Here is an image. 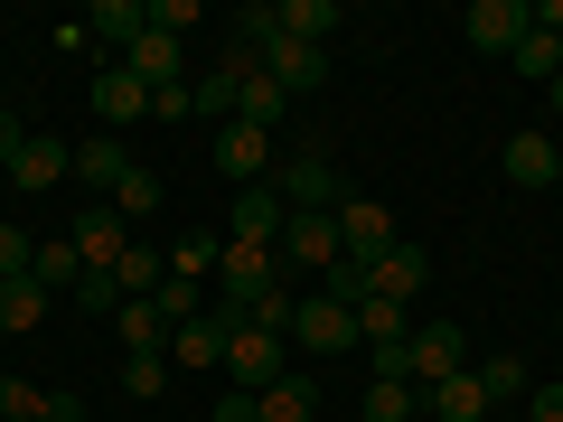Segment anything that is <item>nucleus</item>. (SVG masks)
I'll use <instances>...</instances> for the list:
<instances>
[{"label":"nucleus","instance_id":"nucleus-1","mask_svg":"<svg viewBox=\"0 0 563 422\" xmlns=\"http://www.w3.org/2000/svg\"><path fill=\"white\" fill-rule=\"evenodd\" d=\"M273 281H282V254H273V244H225V254H217V310H235V320H244Z\"/></svg>","mask_w":563,"mask_h":422},{"label":"nucleus","instance_id":"nucleus-2","mask_svg":"<svg viewBox=\"0 0 563 422\" xmlns=\"http://www.w3.org/2000/svg\"><path fill=\"white\" fill-rule=\"evenodd\" d=\"M526 29H536V0H470L461 10V38L479 47V57H517Z\"/></svg>","mask_w":563,"mask_h":422},{"label":"nucleus","instance_id":"nucleus-3","mask_svg":"<svg viewBox=\"0 0 563 422\" xmlns=\"http://www.w3.org/2000/svg\"><path fill=\"white\" fill-rule=\"evenodd\" d=\"M461 366H470V338H461L451 320H432V329L404 338V385H422V395H432L442 376H461Z\"/></svg>","mask_w":563,"mask_h":422},{"label":"nucleus","instance_id":"nucleus-4","mask_svg":"<svg viewBox=\"0 0 563 422\" xmlns=\"http://www.w3.org/2000/svg\"><path fill=\"white\" fill-rule=\"evenodd\" d=\"M291 338H301L310 357H347V347H357V310L329 301V291H310V301L291 310Z\"/></svg>","mask_w":563,"mask_h":422},{"label":"nucleus","instance_id":"nucleus-5","mask_svg":"<svg viewBox=\"0 0 563 422\" xmlns=\"http://www.w3.org/2000/svg\"><path fill=\"white\" fill-rule=\"evenodd\" d=\"M282 207H291V216H339L347 188H339V169H329L320 151H301V160L282 169Z\"/></svg>","mask_w":563,"mask_h":422},{"label":"nucleus","instance_id":"nucleus-6","mask_svg":"<svg viewBox=\"0 0 563 422\" xmlns=\"http://www.w3.org/2000/svg\"><path fill=\"white\" fill-rule=\"evenodd\" d=\"M263 76H273L282 95H320V85H329V47H301V38H282V29H273V38H263Z\"/></svg>","mask_w":563,"mask_h":422},{"label":"nucleus","instance_id":"nucleus-7","mask_svg":"<svg viewBox=\"0 0 563 422\" xmlns=\"http://www.w3.org/2000/svg\"><path fill=\"white\" fill-rule=\"evenodd\" d=\"M66 244H76V254H85V273H113V263H122V254H132V225H122V216H113V207H103V198H95V207H85V216H76V225H66Z\"/></svg>","mask_w":563,"mask_h":422},{"label":"nucleus","instance_id":"nucleus-8","mask_svg":"<svg viewBox=\"0 0 563 422\" xmlns=\"http://www.w3.org/2000/svg\"><path fill=\"white\" fill-rule=\"evenodd\" d=\"M235 310H217V301H207V320H188V329H169V366H198V376H207V366H225V338H235Z\"/></svg>","mask_w":563,"mask_h":422},{"label":"nucleus","instance_id":"nucleus-9","mask_svg":"<svg viewBox=\"0 0 563 422\" xmlns=\"http://www.w3.org/2000/svg\"><path fill=\"white\" fill-rule=\"evenodd\" d=\"M395 244H404V235H395V216H385L376 198H347V207H339V254H347V263H376V254H395Z\"/></svg>","mask_w":563,"mask_h":422},{"label":"nucleus","instance_id":"nucleus-10","mask_svg":"<svg viewBox=\"0 0 563 422\" xmlns=\"http://www.w3.org/2000/svg\"><path fill=\"white\" fill-rule=\"evenodd\" d=\"M273 254H282V273H329L339 263V216H291Z\"/></svg>","mask_w":563,"mask_h":422},{"label":"nucleus","instance_id":"nucleus-11","mask_svg":"<svg viewBox=\"0 0 563 422\" xmlns=\"http://www.w3.org/2000/svg\"><path fill=\"white\" fill-rule=\"evenodd\" d=\"M225 376H235V395H263V385L282 376V338L273 329H235V338H225Z\"/></svg>","mask_w":563,"mask_h":422},{"label":"nucleus","instance_id":"nucleus-12","mask_svg":"<svg viewBox=\"0 0 563 422\" xmlns=\"http://www.w3.org/2000/svg\"><path fill=\"white\" fill-rule=\"evenodd\" d=\"M282 225H291L282 188H235V216H225V244H282Z\"/></svg>","mask_w":563,"mask_h":422},{"label":"nucleus","instance_id":"nucleus-13","mask_svg":"<svg viewBox=\"0 0 563 422\" xmlns=\"http://www.w3.org/2000/svg\"><path fill=\"white\" fill-rule=\"evenodd\" d=\"M217 169L244 188H263V169H273V132H254V122H217Z\"/></svg>","mask_w":563,"mask_h":422},{"label":"nucleus","instance_id":"nucleus-14","mask_svg":"<svg viewBox=\"0 0 563 422\" xmlns=\"http://www.w3.org/2000/svg\"><path fill=\"white\" fill-rule=\"evenodd\" d=\"M66 179H76V141L29 132V141H20V160H10V188H66Z\"/></svg>","mask_w":563,"mask_h":422},{"label":"nucleus","instance_id":"nucleus-15","mask_svg":"<svg viewBox=\"0 0 563 422\" xmlns=\"http://www.w3.org/2000/svg\"><path fill=\"white\" fill-rule=\"evenodd\" d=\"M85 103H95V122H103V132H122V122H141V113H151V85H141L132 66H103Z\"/></svg>","mask_w":563,"mask_h":422},{"label":"nucleus","instance_id":"nucleus-16","mask_svg":"<svg viewBox=\"0 0 563 422\" xmlns=\"http://www.w3.org/2000/svg\"><path fill=\"white\" fill-rule=\"evenodd\" d=\"M554 179H563L554 132H507V188H554Z\"/></svg>","mask_w":563,"mask_h":422},{"label":"nucleus","instance_id":"nucleus-17","mask_svg":"<svg viewBox=\"0 0 563 422\" xmlns=\"http://www.w3.org/2000/svg\"><path fill=\"white\" fill-rule=\"evenodd\" d=\"M366 273H376V291H385V301H404V310H413V301H422V281H432V254H422V244H395V254H376Z\"/></svg>","mask_w":563,"mask_h":422},{"label":"nucleus","instance_id":"nucleus-18","mask_svg":"<svg viewBox=\"0 0 563 422\" xmlns=\"http://www.w3.org/2000/svg\"><path fill=\"white\" fill-rule=\"evenodd\" d=\"M122 66H132V76L151 85V95H161V85H188V47H179V38H161V29H141Z\"/></svg>","mask_w":563,"mask_h":422},{"label":"nucleus","instance_id":"nucleus-19","mask_svg":"<svg viewBox=\"0 0 563 422\" xmlns=\"http://www.w3.org/2000/svg\"><path fill=\"white\" fill-rule=\"evenodd\" d=\"M76 179L95 188V198H113V188L132 179V151H122L113 132H95V141H76Z\"/></svg>","mask_w":563,"mask_h":422},{"label":"nucleus","instance_id":"nucleus-20","mask_svg":"<svg viewBox=\"0 0 563 422\" xmlns=\"http://www.w3.org/2000/svg\"><path fill=\"white\" fill-rule=\"evenodd\" d=\"M404 338H413V310L385 301V291H366V301H357V347H376V357H385V347H404Z\"/></svg>","mask_w":563,"mask_h":422},{"label":"nucleus","instance_id":"nucleus-21","mask_svg":"<svg viewBox=\"0 0 563 422\" xmlns=\"http://www.w3.org/2000/svg\"><path fill=\"white\" fill-rule=\"evenodd\" d=\"M141 29H151V0H95V10H85V38H113L122 57H132Z\"/></svg>","mask_w":563,"mask_h":422},{"label":"nucleus","instance_id":"nucleus-22","mask_svg":"<svg viewBox=\"0 0 563 422\" xmlns=\"http://www.w3.org/2000/svg\"><path fill=\"white\" fill-rule=\"evenodd\" d=\"M254 403H263V422H320V385L310 376H273Z\"/></svg>","mask_w":563,"mask_h":422},{"label":"nucleus","instance_id":"nucleus-23","mask_svg":"<svg viewBox=\"0 0 563 422\" xmlns=\"http://www.w3.org/2000/svg\"><path fill=\"white\" fill-rule=\"evenodd\" d=\"M422 413H432V422H479V413H488V395H479V376L461 366V376H442L432 395H422Z\"/></svg>","mask_w":563,"mask_h":422},{"label":"nucleus","instance_id":"nucleus-24","mask_svg":"<svg viewBox=\"0 0 563 422\" xmlns=\"http://www.w3.org/2000/svg\"><path fill=\"white\" fill-rule=\"evenodd\" d=\"M29 281H38V291H47V301H66V291H76V281H85V254H76V244H38V263H29Z\"/></svg>","mask_w":563,"mask_h":422},{"label":"nucleus","instance_id":"nucleus-25","mask_svg":"<svg viewBox=\"0 0 563 422\" xmlns=\"http://www.w3.org/2000/svg\"><path fill=\"white\" fill-rule=\"evenodd\" d=\"M470 376H479V395H488V403H517V395H536V376H526V357H517V347H498V357H479Z\"/></svg>","mask_w":563,"mask_h":422},{"label":"nucleus","instance_id":"nucleus-26","mask_svg":"<svg viewBox=\"0 0 563 422\" xmlns=\"http://www.w3.org/2000/svg\"><path fill=\"white\" fill-rule=\"evenodd\" d=\"M273 20H282V38H301V47H329V29H339V0H282Z\"/></svg>","mask_w":563,"mask_h":422},{"label":"nucleus","instance_id":"nucleus-27","mask_svg":"<svg viewBox=\"0 0 563 422\" xmlns=\"http://www.w3.org/2000/svg\"><path fill=\"white\" fill-rule=\"evenodd\" d=\"M413 413H422V395H413L404 376H376V385L357 395V422H413Z\"/></svg>","mask_w":563,"mask_h":422},{"label":"nucleus","instance_id":"nucleus-28","mask_svg":"<svg viewBox=\"0 0 563 422\" xmlns=\"http://www.w3.org/2000/svg\"><path fill=\"white\" fill-rule=\"evenodd\" d=\"M282 113H291V95H282V85H273V76L254 66V76H244V95H235V122H254V132H273Z\"/></svg>","mask_w":563,"mask_h":422},{"label":"nucleus","instance_id":"nucleus-29","mask_svg":"<svg viewBox=\"0 0 563 422\" xmlns=\"http://www.w3.org/2000/svg\"><path fill=\"white\" fill-rule=\"evenodd\" d=\"M113 329L132 338V357H141V347H161V357H169V320H161L151 301H122V310H113Z\"/></svg>","mask_w":563,"mask_h":422},{"label":"nucleus","instance_id":"nucleus-30","mask_svg":"<svg viewBox=\"0 0 563 422\" xmlns=\"http://www.w3.org/2000/svg\"><path fill=\"white\" fill-rule=\"evenodd\" d=\"M507 66H517L526 85H554V76H563V47L544 38V29H526V38H517V57H507Z\"/></svg>","mask_w":563,"mask_h":422},{"label":"nucleus","instance_id":"nucleus-31","mask_svg":"<svg viewBox=\"0 0 563 422\" xmlns=\"http://www.w3.org/2000/svg\"><path fill=\"white\" fill-rule=\"evenodd\" d=\"M38 320H47V291H38V281H29V273L0 281V329H38Z\"/></svg>","mask_w":563,"mask_h":422},{"label":"nucleus","instance_id":"nucleus-32","mask_svg":"<svg viewBox=\"0 0 563 422\" xmlns=\"http://www.w3.org/2000/svg\"><path fill=\"white\" fill-rule=\"evenodd\" d=\"M161 385H169V357H161V347H141V357H122V395H132V403H151Z\"/></svg>","mask_w":563,"mask_h":422},{"label":"nucleus","instance_id":"nucleus-33","mask_svg":"<svg viewBox=\"0 0 563 422\" xmlns=\"http://www.w3.org/2000/svg\"><path fill=\"white\" fill-rule=\"evenodd\" d=\"M103 207H113L122 225H141V216H151V207H161V179H151V169H132V179H122V188H113V198H103Z\"/></svg>","mask_w":563,"mask_h":422},{"label":"nucleus","instance_id":"nucleus-34","mask_svg":"<svg viewBox=\"0 0 563 422\" xmlns=\"http://www.w3.org/2000/svg\"><path fill=\"white\" fill-rule=\"evenodd\" d=\"M47 413V385H29V376H0V422H38Z\"/></svg>","mask_w":563,"mask_h":422},{"label":"nucleus","instance_id":"nucleus-35","mask_svg":"<svg viewBox=\"0 0 563 422\" xmlns=\"http://www.w3.org/2000/svg\"><path fill=\"white\" fill-rule=\"evenodd\" d=\"M217 254H225V244H207V235L169 244V281H207V273H217Z\"/></svg>","mask_w":563,"mask_h":422},{"label":"nucleus","instance_id":"nucleus-36","mask_svg":"<svg viewBox=\"0 0 563 422\" xmlns=\"http://www.w3.org/2000/svg\"><path fill=\"white\" fill-rule=\"evenodd\" d=\"M151 29L188 47V29H198V0H151Z\"/></svg>","mask_w":563,"mask_h":422},{"label":"nucleus","instance_id":"nucleus-37","mask_svg":"<svg viewBox=\"0 0 563 422\" xmlns=\"http://www.w3.org/2000/svg\"><path fill=\"white\" fill-rule=\"evenodd\" d=\"M66 301H76V310H122V281H113V273H85Z\"/></svg>","mask_w":563,"mask_h":422},{"label":"nucleus","instance_id":"nucleus-38","mask_svg":"<svg viewBox=\"0 0 563 422\" xmlns=\"http://www.w3.org/2000/svg\"><path fill=\"white\" fill-rule=\"evenodd\" d=\"M29 263H38V244H29V235H20V225H0V281H20V273H29Z\"/></svg>","mask_w":563,"mask_h":422},{"label":"nucleus","instance_id":"nucleus-39","mask_svg":"<svg viewBox=\"0 0 563 422\" xmlns=\"http://www.w3.org/2000/svg\"><path fill=\"white\" fill-rule=\"evenodd\" d=\"M151 113H161V122H188V113H198V95H188V85H161V95H151Z\"/></svg>","mask_w":563,"mask_h":422},{"label":"nucleus","instance_id":"nucleus-40","mask_svg":"<svg viewBox=\"0 0 563 422\" xmlns=\"http://www.w3.org/2000/svg\"><path fill=\"white\" fill-rule=\"evenodd\" d=\"M20 141H29V122H20V113H10V103H0V169L20 160Z\"/></svg>","mask_w":563,"mask_h":422},{"label":"nucleus","instance_id":"nucleus-41","mask_svg":"<svg viewBox=\"0 0 563 422\" xmlns=\"http://www.w3.org/2000/svg\"><path fill=\"white\" fill-rule=\"evenodd\" d=\"M526 413H536V422H563V385H536V395H526Z\"/></svg>","mask_w":563,"mask_h":422},{"label":"nucleus","instance_id":"nucleus-42","mask_svg":"<svg viewBox=\"0 0 563 422\" xmlns=\"http://www.w3.org/2000/svg\"><path fill=\"white\" fill-rule=\"evenodd\" d=\"M217 422H263V403L254 395H217Z\"/></svg>","mask_w":563,"mask_h":422},{"label":"nucleus","instance_id":"nucleus-43","mask_svg":"<svg viewBox=\"0 0 563 422\" xmlns=\"http://www.w3.org/2000/svg\"><path fill=\"white\" fill-rule=\"evenodd\" d=\"M536 29H544L554 47H563V0H536Z\"/></svg>","mask_w":563,"mask_h":422},{"label":"nucleus","instance_id":"nucleus-44","mask_svg":"<svg viewBox=\"0 0 563 422\" xmlns=\"http://www.w3.org/2000/svg\"><path fill=\"white\" fill-rule=\"evenodd\" d=\"M38 422H85V403H76V395H47V413H38Z\"/></svg>","mask_w":563,"mask_h":422},{"label":"nucleus","instance_id":"nucleus-45","mask_svg":"<svg viewBox=\"0 0 563 422\" xmlns=\"http://www.w3.org/2000/svg\"><path fill=\"white\" fill-rule=\"evenodd\" d=\"M544 95H554V113H563V76H554V85H544Z\"/></svg>","mask_w":563,"mask_h":422},{"label":"nucleus","instance_id":"nucleus-46","mask_svg":"<svg viewBox=\"0 0 563 422\" xmlns=\"http://www.w3.org/2000/svg\"><path fill=\"white\" fill-rule=\"evenodd\" d=\"M554 338H563V310H554Z\"/></svg>","mask_w":563,"mask_h":422}]
</instances>
